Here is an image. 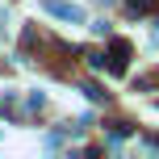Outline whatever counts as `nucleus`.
I'll use <instances>...</instances> for the list:
<instances>
[{"label":"nucleus","instance_id":"3","mask_svg":"<svg viewBox=\"0 0 159 159\" xmlns=\"http://www.w3.org/2000/svg\"><path fill=\"white\" fill-rule=\"evenodd\" d=\"M126 8H130V13H151L155 0H126Z\"/></svg>","mask_w":159,"mask_h":159},{"label":"nucleus","instance_id":"2","mask_svg":"<svg viewBox=\"0 0 159 159\" xmlns=\"http://www.w3.org/2000/svg\"><path fill=\"white\" fill-rule=\"evenodd\" d=\"M126 59H130V42L117 38V42L109 46V67H113V71H126Z\"/></svg>","mask_w":159,"mask_h":159},{"label":"nucleus","instance_id":"6","mask_svg":"<svg viewBox=\"0 0 159 159\" xmlns=\"http://www.w3.org/2000/svg\"><path fill=\"white\" fill-rule=\"evenodd\" d=\"M155 25H159V21H155Z\"/></svg>","mask_w":159,"mask_h":159},{"label":"nucleus","instance_id":"5","mask_svg":"<svg viewBox=\"0 0 159 159\" xmlns=\"http://www.w3.org/2000/svg\"><path fill=\"white\" fill-rule=\"evenodd\" d=\"M0 25H4V13H0Z\"/></svg>","mask_w":159,"mask_h":159},{"label":"nucleus","instance_id":"1","mask_svg":"<svg viewBox=\"0 0 159 159\" xmlns=\"http://www.w3.org/2000/svg\"><path fill=\"white\" fill-rule=\"evenodd\" d=\"M42 8H46L50 17H59V21H84V8L80 4H67V0H42Z\"/></svg>","mask_w":159,"mask_h":159},{"label":"nucleus","instance_id":"4","mask_svg":"<svg viewBox=\"0 0 159 159\" xmlns=\"http://www.w3.org/2000/svg\"><path fill=\"white\" fill-rule=\"evenodd\" d=\"M101 4H113V0H101Z\"/></svg>","mask_w":159,"mask_h":159}]
</instances>
